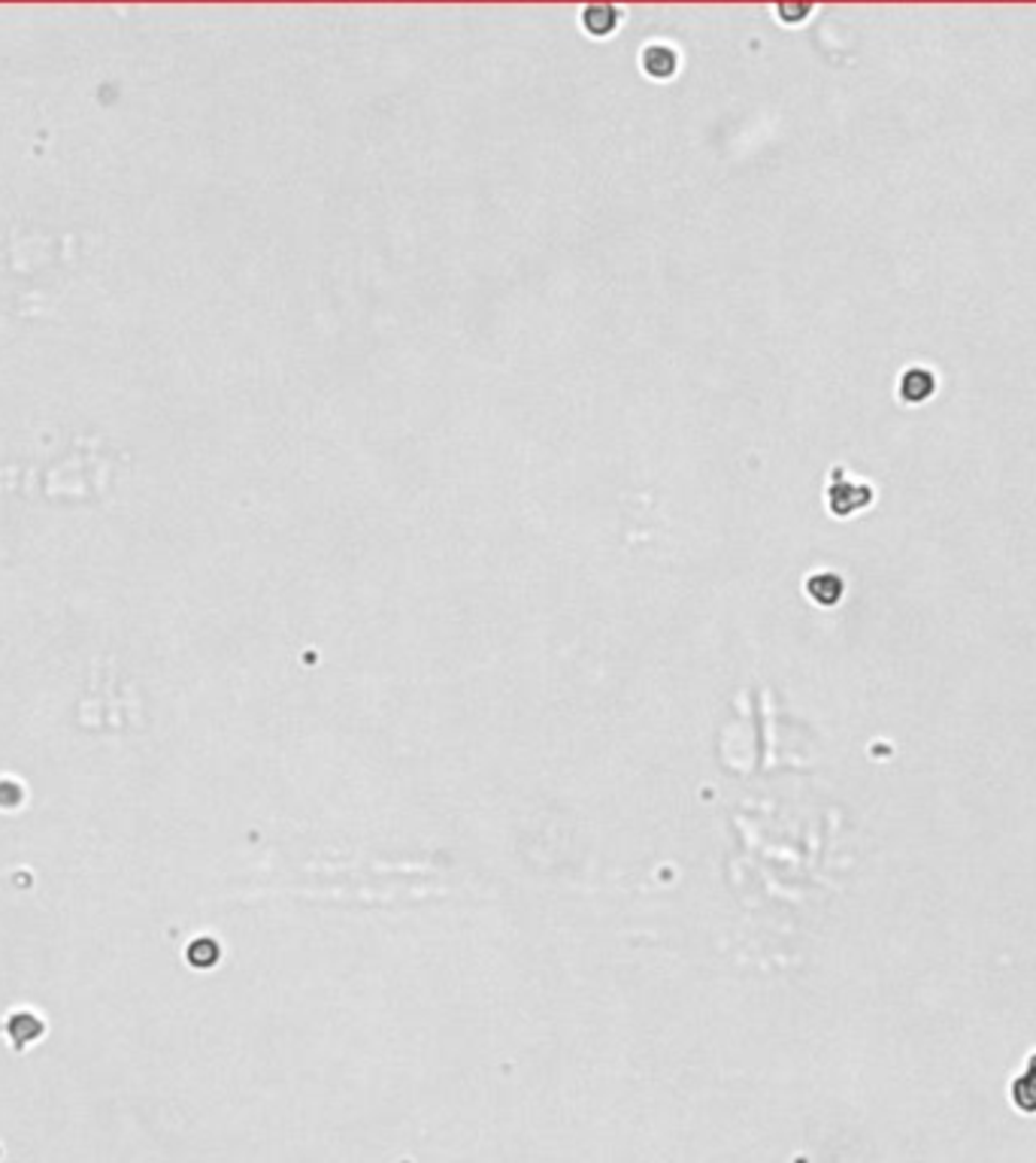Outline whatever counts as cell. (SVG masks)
<instances>
[{
  "label": "cell",
  "mask_w": 1036,
  "mask_h": 1163,
  "mask_svg": "<svg viewBox=\"0 0 1036 1163\" xmlns=\"http://www.w3.org/2000/svg\"><path fill=\"white\" fill-rule=\"evenodd\" d=\"M828 509L836 515V519H846V515H855L861 509H867L876 497L873 491V482H864V479H848V473L843 467H836L830 473L828 491Z\"/></svg>",
  "instance_id": "6da1fadb"
},
{
  "label": "cell",
  "mask_w": 1036,
  "mask_h": 1163,
  "mask_svg": "<svg viewBox=\"0 0 1036 1163\" xmlns=\"http://www.w3.org/2000/svg\"><path fill=\"white\" fill-rule=\"evenodd\" d=\"M937 388H940V379L927 364H909L897 379V397L906 407H922L937 395Z\"/></svg>",
  "instance_id": "7a4b0ae2"
},
{
  "label": "cell",
  "mask_w": 1036,
  "mask_h": 1163,
  "mask_svg": "<svg viewBox=\"0 0 1036 1163\" xmlns=\"http://www.w3.org/2000/svg\"><path fill=\"white\" fill-rule=\"evenodd\" d=\"M640 67L642 74L655 82H667L673 79L679 70V52L670 46V43H649L640 52Z\"/></svg>",
  "instance_id": "3957f363"
},
{
  "label": "cell",
  "mask_w": 1036,
  "mask_h": 1163,
  "mask_svg": "<svg viewBox=\"0 0 1036 1163\" xmlns=\"http://www.w3.org/2000/svg\"><path fill=\"white\" fill-rule=\"evenodd\" d=\"M619 21H622V10L612 6V3H594V6H583V31L588 37H609L619 31Z\"/></svg>",
  "instance_id": "277c9868"
},
{
  "label": "cell",
  "mask_w": 1036,
  "mask_h": 1163,
  "mask_svg": "<svg viewBox=\"0 0 1036 1163\" xmlns=\"http://www.w3.org/2000/svg\"><path fill=\"white\" fill-rule=\"evenodd\" d=\"M1013 1103L1024 1115H1036V1051L1024 1061V1072L1013 1082Z\"/></svg>",
  "instance_id": "5b68a950"
},
{
  "label": "cell",
  "mask_w": 1036,
  "mask_h": 1163,
  "mask_svg": "<svg viewBox=\"0 0 1036 1163\" xmlns=\"http://www.w3.org/2000/svg\"><path fill=\"white\" fill-rule=\"evenodd\" d=\"M843 591H846V585H843V579H840L836 573H812L810 579H807V594H810L812 601L818 603V606H833V603H840Z\"/></svg>",
  "instance_id": "8992f818"
},
{
  "label": "cell",
  "mask_w": 1036,
  "mask_h": 1163,
  "mask_svg": "<svg viewBox=\"0 0 1036 1163\" xmlns=\"http://www.w3.org/2000/svg\"><path fill=\"white\" fill-rule=\"evenodd\" d=\"M772 13L785 21V25H800L807 16H812V6H792V3H785V6H776Z\"/></svg>",
  "instance_id": "52a82bcc"
}]
</instances>
